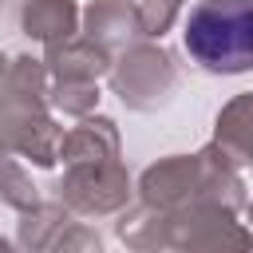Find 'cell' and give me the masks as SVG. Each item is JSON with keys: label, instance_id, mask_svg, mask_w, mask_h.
<instances>
[{"label": "cell", "instance_id": "cell-1", "mask_svg": "<svg viewBox=\"0 0 253 253\" xmlns=\"http://www.w3.org/2000/svg\"><path fill=\"white\" fill-rule=\"evenodd\" d=\"M186 51L217 75L253 67V0H202L182 28Z\"/></svg>", "mask_w": 253, "mask_h": 253}]
</instances>
